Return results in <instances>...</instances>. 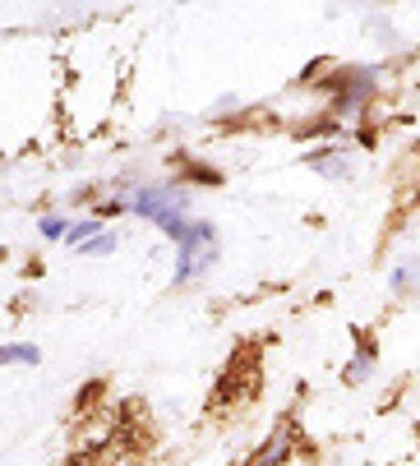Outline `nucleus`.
<instances>
[{
	"mask_svg": "<svg viewBox=\"0 0 420 466\" xmlns=\"http://www.w3.org/2000/svg\"><path fill=\"white\" fill-rule=\"evenodd\" d=\"M352 139H356V148H365V153H374V148H379V129H374L370 120H361V125L352 129Z\"/></svg>",
	"mask_w": 420,
	"mask_h": 466,
	"instance_id": "nucleus-14",
	"label": "nucleus"
},
{
	"mask_svg": "<svg viewBox=\"0 0 420 466\" xmlns=\"http://www.w3.org/2000/svg\"><path fill=\"white\" fill-rule=\"evenodd\" d=\"M84 254H93V258H107V254H116L120 249V236L116 231H102V236H93L88 245H79Z\"/></svg>",
	"mask_w": 420,
	"mask_h": 466,
	"instance_id": "nucleus-13",
	"label": "nucleus"
},
{
	"mask_svg": "<svg viewBox=\"0 0 420 466\" xmlns=\"http://www.w3.org/2000/svg\"><path fill=\"white\" fill-rule=\"evenodd\" d=\"M388 291H393V296H415V291H420V254L402 258L397 268L388 273Z\"/></svg>",
	"mask_w": 420,
	"mask_h": 466,
	"instance_id": "nucleus-8",
	"label": "nucleus"
},
{
	"mask_svg": "<svg viewBox=\"0 0 420 466\" xmlns=\"http://www.w3.org/2000/svg\"><path fill=\"white\" fill-rule=\"evenodd\" d=\"M301 162L323 180H352V148L346 144H314V148H305Z\"/></svg>",
	"mask_w": 420,
	"mask_h": 466,
	"instance_id": "nucleus-7",
	"label": "nucleus"
},
{
	"mask_svg": "<svg viewBox=\"0 0 420 466\" xmlns=\"http://www.w3.org/2000/svg\"><path fill=\"white\" fill-rule=\"evenodd\" d=\"M176 180H180L185 189H190V185H213V189H218V185H222V171H218V167H208V162H185Z\"/></svg>",
	"mask_w": 420,
	"mask_h": 466,
	"instance_id": "nucleus-9",
	"label": "nucleus"
},
{
	"mask_svg": "<svg viewBox=\"0 0 420 466\" xmlns=\"http://www.w3.org/2000/svg\"><path fill=\"white\" fill-rule=\"evenodd\" d=\"M69 222H75V218H65V213H42V218H37V236H42V240H65Z\"/></svg>",
	"mask_w": 420,
	"mask_h": 466,
	"instance_id": "nucleus-12",
	"label": "nucleus"
},
{
	"mask_svg": "<svg viewBox=\"0 0 420 466\" xmlns=\"http://www.w3.org/2000/svg\"><path fill=\"white\" fill-rule=\"evenodd\" d=\"M0 365H42V351L33 342H5L0 347Z\"/></svg>",
	"mask_w": 420,
	"mask_h": 466,
	"instance_id": "nucleus-11",
	"label": "nucleus"
},
{
	"mask_svg": "<svg viewBox=\"0 0 420 466\" xmlns=\"http://www.w3.org/2000/svg\"><path fill=\"white\" fill-rule=\"evenodd\" d=\"M374 374H379V342H374L370 328H356V347H352V356H346V365H342V383L346 388H365V383H374Z\"/></svg>",
	"mask_w": 420,
	"mask_h": 466,
	"instance_id": "nucleus-6",
	"label": "nucleus"
},
{
	"mask_svg": "<svg viewBox=\"0 0 420 466\" xmlns=\"http://www.w3.org/2000/svg\"><path fill=\"white\" fill-rule=\"evenodd\" d=\"M301 430H296V420H277L272 425V434L245 457V466H287L296 452H301Z\"/></svg>",
	"mask_w": 420,
	"mask_h": 466,
	"instance_id": "nucleus-5",
	"label": "nucleus"
},
{
	"mask_svg": "<svg viewBox=\"0 0 420 466\" xmlns=\"http://www.w3.org/2000/svg\"><path fill=\"white\" fill-rule=\"evenodd\" d=\"M213 263H218V227L194 218L185 245H176V273H171V287H190V282L208 278V273H213Z\"/></svg>",
	"mask_w": 420,
	"mask_h": 466,
	"instance_id": "nucleus-3",
	"label": "nucleus"
},
{
	"mask_svg": "<svg viewBox=\"0 0 420 466\" xmlns=\"http://www.w3.org/2000/svg\"><path fill=\"white\" fill-rule=\"evenodd\" d=\"M102 227H107V222L93 218V213H88V218H75V222H69V231H65V245L79 249V245H88L93 236H102Z\"/></svg>",
	"mask_w": 420,
	"mask_h": 466,
	"instance_id": "nucleus-10",
	"label": "nucleus"
},
{
	"mask_svg": "<svg viewBox=\"0 0 420 466\" xmlns=\"http://www.w3.org/2000/svg\"><path fill=\"white\" fill-rule=\"evenodd\" d=\"M411 430H415V443H420V416H415V425H411Z\"/></svg>",
	"mask_w": 420,
	"mask_h": 466,
	"instance_id": "nucleus-15",
	"label": "nucleus"
},
{
	"mask_svg": "<svg viewBox=\"0 0 420 466\" xmlns=\"http://www.w3.org/2000/svg\"><path fill=\"white\" fill-rule=\"evenodd\" d=\"M384 88V65H333L319 79L323 93V116L346 125V120H370V106L379 102Z\"/></svg>",
	"mask_w": 420,
	"mask_h": 466,
	"instance_id": "nucleus-1",
	"label": "nucleus"
},
{
	"mask_svg": "<svg viewBox=\"0 0 420 466\" xmlns=\"http://www.w3.org/2000/svg\"><path fill=\"white\" fill-rule=\"evenodd\" d=\"M259 347H250V342H241L236 351H231V360L222 365V374H218V383H213V392H208V407L213 411H231V407H245L250 397L259 392Z\"/></svg>",
	"mask_w": 420,
	"mask_h": 466,
	"instance_id": "nucleus-2",
	"label": "nucleus"
},
{
	"mask_svg": "<svg viewBox=\"0 0 420 466\" xmlns=\"http://www.w3.org/2000/svg\"><path fill=\"white\" fill-rule=\"evenodd\" d=\"M190 208V189L180 180H162V185H129V213L138 222H162L171 213Z\"/></svg>",
	"mask_w": 420,
	"mask_h": 466,
	"instance_id": "nucleus-4",
	"label": "nucleus"
}]
</instances>
